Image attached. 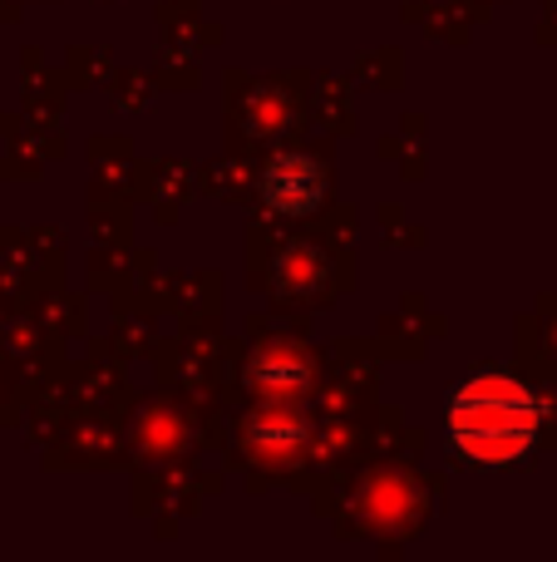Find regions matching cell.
Segmentation results:
<instances>
[{"instance_id":"3","label":"cell","mask_w":557,"mask_h":562,"mask_svg":"<svg viewBox=\"0 0 557 562\" xmlns=\"http://www.w3.org/2000/svg\"><path fill=\"white\" fill-rule=\"evenodd\" d=\"M252 380H282V385H306V366L296 356H262Z\"/></svg>"},{"instance_id":"2","label":"cell","mask_w":557,"mask_h":562,"mask_svg":"<svg viewBox=\"0 0 557 562\" xmlns=\"http://www.w3.org/2000/svg\"><path fill=\"white\" fill-rule=\"evenodd\" d=\"M326 198V178L311 158L302 154H286V158H272L262 173V203L272 213H286V217H306L316 203Z\"/></svg>"},{"instance_id":"1","label":"cell","mask_w":557,"mask_h":562,"mask_svg":"<svg viewBox=\"0 0 557 562\" xmlns=\"http://www.w3.org/2000/svg\"><path fill=\"white\" fill-rule=\"evenodd\" d=\"M543 409L509 375H474L450 400V445L474 464H513L533 449Z\"/></svg>"}]
</instances>
